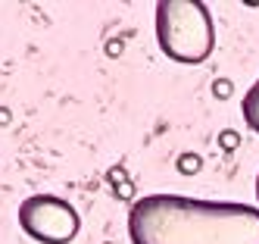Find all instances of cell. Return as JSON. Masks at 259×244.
Listing matches in <instances>:
<instances>
[{
	"label": "cell",
	"instance_id": "obj_1",
	"mask_svg": "<svg viewBox=\"0 0 259 244\" xmlns=\"http://www.w3.org/2000/svg\"><path fill=\"white\" fill-rule=\"evenodd\" d=\"M132 244H259V206L147 194L128 213Z\"/></svg>",
	"mask_w": 259,
	"mask_h": 244
},
{
	"label": "cell",
	"instance_id": "obj_2",
	"mask_svg": "<svg viewBox=\"0 0 259 244\" xmlns=\"http://www.w3.org/2000/svg\"><path fill=\"white\" fill-rule=\"evenodd\" d=\"M156 44L175 63L197 66L215 50L212 13L203 0H159L156 4Z\"/></svg>",
	"mask_w": 259,
	"mask_h": 244
},
{
	"label": "cell",
	"instance_id": "obj_3",
	"mask_svg": "<svg viewBox=\"0 0 259 244\" xmlns=\"http://www.w3.org/2000/svg\"><path fill=\"white\" fill-rule=\"evenodd\" d=\"M19 225L38 244H69L78 235L81 219L75 206L57 194H31L19 203Z\"/></svg>",
	"mask_w": 259,
	"mask_h": 244
},
{
	"label": "cell",
	"instance_id": "obj_4",
	"mask_svg": "<svg viewBox=\"0 0 259 244\" xmlns=\"http://www.w3.org/2000/svg\"><path fill=\"white\" fill-rule=\"evenodd\" d=\"M240 113H244V122L259 135V79L250 85V91L244 94V100H240Z\"/></svg>",
	"mask_w": 259,
	"mask_h": 244
},
{
	"label": "cell",
	"instance_id": "obj_5",
	"mask_svg": "<svg viewBox=\"0 0 259 244\" xmlns=\"http://www.w3.org/2000/svg\"><path fill=\"white\" fill-rule=\"evenodd\" d=\"M178 169H181V172H188V176H194L197 169H200V157H194V154L178 157Z\"/></svg>",
	"mask_w": 259,
	"mask_h": 244
},
{
	"label": "cell",
	"instance_id": "obj_6",
	"mask_svg": "<svg viewBox=\"0 0 259 244\" xmlns=\"http://www.w3.org/2000/svg\"><path fill=\"white\" fill-rule=\"evenodd\" d=\"M237 144H240L237 131H222V147H225V150H234Z\"/></svg>",
	"mask_w": 259,
	"mask_h": 244
},
{
	"label": "cell",
	"instance_id": "obj_7",
	"mask_svg": "<svg viewBox=\"0 0 259 244\" xmlns=\"http://www.w3.org/2000/svg\"><path fill=\"white\" fill-rule=\"evenodd\" d=\"M215 91H219V97H228V94H225V91H228V82H219Z\"/></svg>",
	"mask_w": 259,
	"mask_h": 244
},
{
	"label": "cell",
	"instance_id": "obj_8",
	"mask_svg": "<svg viewBox=\"0 0 259 244\" xmlns=\"http://www.w3.org/2000/svg\"><path fill=\"white\" fill-rule=\"evenodd\" d=\"M256 200H259V176H256Z\"/></svg>",
	"mask_w": 259,
	"mask_h": 244
}]
</instances>
